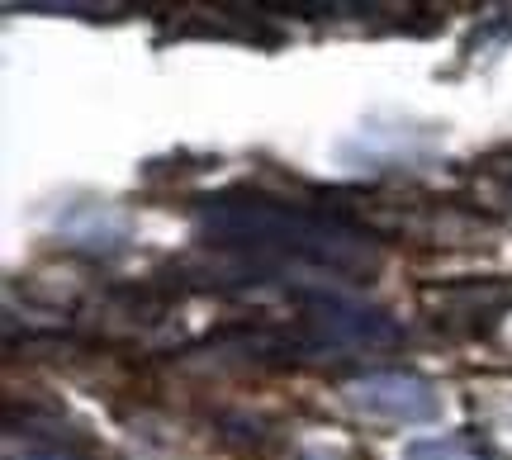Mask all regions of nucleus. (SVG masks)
<instances>
[{
  "label": "nucleus",
  "instance_id": "f257e3e1",
  "mask_svg": "<svg viewBox=\"0 0 512 460\" xmlns=\"http://www.w3.org/2000/svg\"><path fill=\"white\" fill-rule=\"evenodd\" d=\"M195 228L209 247H223L238 261H256L266 276L280 266H318L332 276H375L380 247L361 223L337 209L275 200L261 190H228L195 209Z\"/></svg>",
  "mask_w": 512,
  "mask_h": 460
},
{
  "label": "nucleus",
  "instance_id": "f03ea898",
  "mask_svg": "<svg viewBox=\"0 0 512 460\" xmlns=\"http://www.w3.org/2000/svg\"><path fill=\"white\" fill-rule=\"evenodd\" d=\"M399 342V328L380 309H366L347 295L313 290L299 313V347L304 351H370Z\"/></svg>",
  "mask_w": 512,
  "mask_h": 460
},
{
  "label": "nucleus",
  "instance_id": "7ed1b4c3",
  "mask_svg": "<svg viewBox=\"0 0 512 460\" xmlns=\"http://www.w3.org/2000/svg\"><path fill=\"white\" fill-rule=\"evenodd\" d=\"M342 404L366 418V423L384 427H422L441 418V389L432 380H422L413 370H375L342 385Z\"/></svg>",
  "mask_w": 512,
  "mask_h": 460
},
{
  "label": "nucleus",
  "instance_id": "20e7f679",
  "mask_svg": "<svg viewBox=\"0 0 512 460\" xmlns=\"http://www.w3.org/2000/svg\"><path fill=\"white\" fill-rule=\"evenodd\" d=\"M57 228L76 247H124L128 238V219L114 204H76L57 219Z\"/></svg>",
  "mask_w": 512,
  "mask_h": 460
},
{
  "label": "nucleus",
  "instance_id": "39448f33",
  "mask_svg": "<svg viewBox=\"0 0 512 460\" xmlns=\"http://www.w3.org/2000/svg\"><path fill=\"white\" fill-rule=\"evenodd\" d=\"M403 460H508L494 442L475 432H441V437H413L403 446Z\"/></svg>",
  "mask_w": 512,
  "mask_h": 460
},
{
  "label": "nucleus",
  "instance_id": "423d86ee",
  "mask_svg": "<svg viewBox=\"0 0 512 460\" xmlns=\"http://www.w3.org/2000/svg\"><path fill=\"white\" fill-rule=\"evenodd\" d=\"M299 460H347V456H342V451H332V446H309Z\"/></svg>",
  "mask_w": 512,
  "mask_h": 460
},
{
  "label": "nucleus",
  "instance_id": "0eeeda50",
  "mask_svg": "<svg viewBox=\"0 0 512 460\" xmlns=\"http://www.w3.org/2000/svg\"><path fill=\"white\" fill-rule=\"evenodd\" d=\"M24 460H67V456H62V451H29Z\"/></svg>",
  "mask_w": 512,
  "mask_h": 460
}]
</instances>
